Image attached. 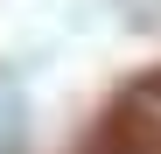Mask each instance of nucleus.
<instances>
[{"instance_id": "f257e3e1", "label": "nucleus", "mask_w": 161, "mask_h": 154, "mask_svg": "<svg viewBox=\"0 0 161 154\" xmlns=\"http://www.w3.org/2000/svg\"><path fill=\"white\" fill-rule=\"evenodd\" d=\"M119 133H133V140L161 147V77H147V84L126 98V119H119Z\"/></svg>"}]
</instances>
